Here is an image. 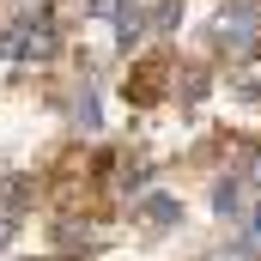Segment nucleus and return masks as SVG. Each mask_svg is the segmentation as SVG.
<instances>
[{"mask_svg":"<svg viewBox=\"0 0 261 261\" xmlns=\"http://www.w3.org/2000/svg\"><path fill=\"white\" fill-rule=\"evenodd\" d=\"M164 79H170L164 61H140L128 73V97H134V103H158V97H164Z\"/></svg>","mask_w":261,"mask_h":261,"instance_id":"3","label":"nucleus"},{"mask_svg":"<svg viewBox=\"0 0 261 261\" xmlns=\"http://www.w3.org/2000/svg\"><path fill=\"white\" fill-rule=\"evenodd\" d=\"M182 97H206V73H189L182 79Z\"/></svg>","mask_w":261,"mask_h":261,"instance_id":"7","label":"nucleus"},{"mask_svg":"<svg viewBox=\"0 0 261 261\" xmlns=\"http://www.w3.org/2000/svg\"><path fill=\"white\" fill-rule=\"evenodd\" d=\"M213 37H219V49H225L231 61H249L255 43H261V6H255V0H231V6L219 12Z\"/></svg>","mask_w":261,"mask_h":261,"instance_id":"1","label":"nucleus"},{"mask_svg":"<svg viewBox=\"0 0 261 261\" xmlns=\"http://www.w3.org/2000/svg\"><path fill=\"white\" fill-rule=\"evenodd\" d=\"M213 206H219V219H237V182H219L213 189Z\"/></svg>","mask_w":261,"mask_h":261,"instance_id":"6","label":"nucleus"},{"mask_svg":"<svg viewBox=\"0 0 261 261\" xmlns=\"http://www.w3.org/2000/svg\"><path fill=\"white\" fill-rule=\"evenodd\" d=\"M255 182H261V164H255Z\"/></svg>","mask_w":261,"mask_h":261,"instance_id":"9","label":"nucleus"},{"mask_svg":"<svg viewBox=\"0 0 261 261\" xmlns=\"http://www.w3.org/2000/svg\"><path fill=\"white\" fill-rule=\"evenodd\" d=\"M140 31H146V12H122V24H116V37H122V49H134V43H140Z\"/></svg>","mask_w":261,"mask_h":261,"instance_id":"5","label":"nucleus"},{"mask_svg":"<svg viewBox=\"0 0 261 261\" xmlns=\"http://www.w3.org/2000/svg\"><path fill=\"white\" fill-rule=\"evenodd\" d=\"M249 237H255V243H261V206H255V225H249Z\"/></svg>","mask_w":261,"mask_h":261,"instance_id":"8","label":"nucleus"},{"mask_svg":"<svg viewBox=\"0 0 261 261\" xmlns=\"http://www.w3.org/2000/svg\"><path fill=\"white\" fill-rule=\"evenodd\" d=\"M146 219H152V225H176V219H182V206H176L170 195H152V200H146Z\"/></svg>","mask_w":261,"mask_h":261,"instance_id":"4","label":"nucleus"},{"mask_svg":"<svg viewBox=\"0 0 261 261\" xmlns=\"http://www.w3.org/2000/svg\"><path fill=\"white\" fill-rule=\"evenodd\" d=\"M61 49V31L49 18H18L12 31H0V61L6 55H24V61H49Z\"/></svg>","mask_w":261,"mask_h":261,"instance_id":"2","label":"nucleus"}]
</instances>
